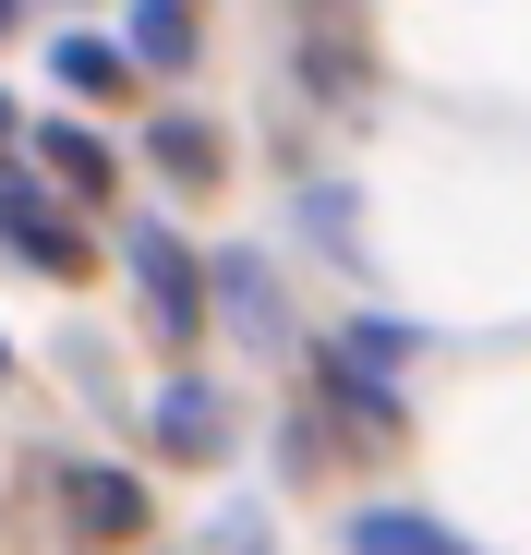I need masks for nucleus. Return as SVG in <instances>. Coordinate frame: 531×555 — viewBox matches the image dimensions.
Wrapping results in <instances>:
<instances>
[{"label":"nucleus","instance_id":"f257e3e1","mask_svg":"<svg viewBox=\"0 0 531 555\" xmlns=\"http://www.w3.org/2000/svg\"><path fill=\"white\" fill-rule=\"evenodd\" d=\"M363 555H459V543L435 531V519H399V507H375V519H363Z\"/></svg>","mask_w":531,"mask_h":555},{"label":"nucleus","instance_id":"f03ea898","mask_svg":"<svg viewBox=\"0 0 531 555\" xmlns=\"http://www.w3.org/2000/svg\"><path fill=\"white\" fill-rule=\"evenodd\" d=\"M169 447H194V459L218 447V399L206 387H169Z\"/></svg>","mask_w":531,"mask_h":555},{"label":"nucleus","instance_id":"7ed1b4c3","mask_svg":"<svg viewBox=\"0 0 531 555\" xmlns=\"http://www.w3.org/2000/svg\"><path fill=\"white\" fill-rule=\"evenodd\" d=\"M85 519L121 531V519H133V483H121V472H85Z\"/></svg>","mask_w":531,"mask_h":555},{"label":"nucleus","instance_id":"20e7f679","mask_svg":"<svg viewBox=\"0 0 531 555\" xmlns=\"http://www.w3.org/2000/svg\"><path fill=\"white\" fill-rule=\"evenodd\" d=\"M133 37H145L157 61H182V0H145V13H133Z\"/></svg>","mask_w":531,"mask_h":555},{"label":"nucleus","instance_id":"39448f33","mask_svg":"<svg viewBox=\"0 0 531 555\" xmlns=\"http://www.w3.org/2000/svg\"><path fill=\"white\" fill-rule=\"evenodd\" d=\"M0 13H13V0H0Z\"/></svg>","mask_w":531,"mask_h":555}]
</instances>
